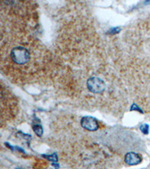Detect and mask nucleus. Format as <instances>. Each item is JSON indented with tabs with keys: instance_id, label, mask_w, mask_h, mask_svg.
Masks as SVG:
<instances>
[{
	"instance_id": "1",
	"label": "nucleus",
	"mask_w": 150,
	"mask_h": 169,
	"mask_svg": "<svg viewBox=\"0 0 150 169\" xmlns=\"http://www.w3.org/2000/svg\"><path fill=\"white\" fill-rule=\"evenodd\" d=\"M11 58L14 63L17 65L26 64L30 60V53L27 49L23 47H17L12 49Z\"/></svg>"
},
{
	"instance_id": "2",
	"label": "nucleus",
	"mask_w": 150,
	"mask_h": 169,
	"mask_svg": "<svg viewBox=\"0 0 150 169\" xmlns=\"http://www.w3.org/2000/svg\"><path fill=\"white\" fill-rule=\"evenodd\" d=\"M87 88L91 92L95 94H99L104 92L106 89V84L102 79L99 77H91L87 82Z\"/></svg>"
},
{
	"instance_id": "8",
	"label": "nucleus",
	"mask_w": 150,
	"mask_h": 169,
	"mask_svg": "<svg viewBox=\"0 0 150 169\" xmlns=\"http://www.w3.org/2000/svg\"><path fill=\"white\" fill-rule=\"evenodd\" d=\"M131 111H138V112L141 113V114H143V111H142V110L140 109V108L139 107V106L137 105V104H136V103H133L132 105L131 106Z\"/></svg>"
},
{
	"instance_id": "5",
	"label": "nucleus",
	"mask_w": 150,
	"mask_h": 169,
	"mask_svg": "<svg viewBox=\"0 0 150 169\" xmlns=\"http://www.w3.org/2000/svg\"><path fill=\"white\" fill-rule=\"evenodd\" d=\"M33 129L34 131V132L36 134V135H38V137H41L43 135V127H42L41 125L40 124H35L33 125Z\"/></svg>"
},
{
	"instance_id": "6",
	"label": "nucleus",
	"mask_w": 150,
	"mask_h": 169,
	"mask_svg": "<svg viewBox=\"0 0 150 169\" xmlns=\"http://www.w3.org/2000/svg\"><path fill=\"white\" fill-rule=\"evenodd\" d=\"M42 156H43L44 158L47 159L48 161L52 162H58V159H59L58 155H57L56 153H53V154H51V155L44 154V155H42Z\"/></svg>"
},
{
	"instance_id": "11",
	"label": "nucleus",
	"mask_w": 150,
	"mask_h": 169,
	"mask_svg": "<svg viewBox=\"0 0 150 169\" xmlns=\"http://www.w3.org/2000/svg\"><path fill=\"white\" fill-rule=\"evenodd\" d=\"M15 169H23V168H15Z\"/></svg>"
},
{
	"instance_id": "3",
	"label": "nucleus",
	"mask_w": 150,
	"mask_h": 169,
	"mask_svg": "<svg viewBox=\"0 0 150 169\" xmlns=\"http://www.w3.org/2000/svg\"><path fill=\"white\" fill-rule=\"evenodd\" d=\"M80 125L83 128L89 132H95L99 128L98 122L93 116H86L83 117L80 121Z\"/></svg>"
},
{
	"instance_id": "4",
	"label": "nucleus",
	"mask_w": 150,
	"mask_h": 169,
	"mask_svg": "<svg viewBox=\"0 0 150 169\" xmlns=\"http://www.w3.org/2000/svg\"><path fill=\"white\" fill-rule=\"evenodd\" d=\"M125 162L129 165H137L142 162V157L138 153L129 152L125 156Z\"/></svg>"
},
{
	"instance_id": "10",
	"label": "nucleus",
	"mask_w": 150,
	"mask_h": 169,
	"mask_svg": "<svg viewBox=\"0 0 150 169\" xmlns=\"http://www.w3.org/2000/svg\"><path fill=\"white\" fill-rule=\"evenodd\" d=\"M52 165L54 167L55 169H59V168H60V165H59L57 162H53V163H52Z\"/></svg>"
},
{
	"instance_id": "7",
	"label": "nucleus",
	"mask_w": 150,
	"mask_h": 169,
	"mask_svg": "<svg viewBox=\"0 0 150 169\" xmlns=\"http://www.w3.org/2000/svg\"><path fill=\"white\" fill-rule=\"evenodd\" d=\"M149 125L146 124V123H144V124H142L140 126V130L145 135H147L149 133Z\"/></svg>"
},
{
	"instance_id": "9",
	"label": "nucleus",
	"mask_w": 150,
	"mask_h": 169,
	"mask_svg": "<svg viewBox=\"0 0 150 169\" xmlns=\"http://www.w3.org/2000/svg\"><path fill=\"white\" fill-rule=\"evenodd\" d=\"M121 29L119 27H116V28H113L111 29L110 30H109V32L107 33V34H111V35H113V34H116L119 33L120 32Z\"/></svg>"
}]
</instances>
